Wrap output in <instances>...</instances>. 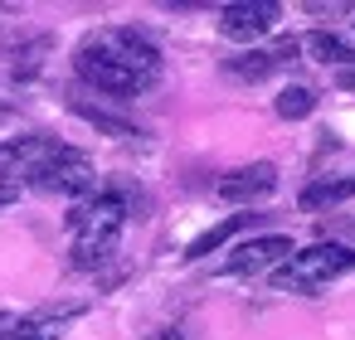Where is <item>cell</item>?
I'll return each mask as SVG.
<instances>
[{"mask_svg":"<svg viewBox=\"0 0 355 340\" xmlns=\"http://www.w3.org/2000/svg\"><path fill=\"white\" fill-rule=\"evenodd\" d=\"M73 69H78V78L88 88H98L107 98H137L161 78V49L141 30L103 25L78 44Z\"/></svg>","mask_w":355,"mask_h":340,"instance_id":"cell-1","label":"cell"},{"mask_svg":"<svg viewBox=\"0 0 355 340\" xmlns=\"http://www.w3.org/2000/svg\"><path fill=\"white\" fill-rule=\"evenodd\" d=\"M127 224V199L117 190H93L88 199H78L69 209V233H73V267H98L117 233Z\"/></svg>","mask_w":355,"mask_h":340,"instance_id":"cell-2","label":"cell"},{"mask_svg":"<svg viewBox=\"0 0 355 340\" xmlns=\"http://www.w3.org/2000/svg\"><path fill=\"white\" fill-rule=\"evenodd\" d=\"M355 272V248L345 243H311V248H292V258L282 267H272V287L277 292H316L336 277Z\"/></svg>","mask_w":355,"mask_h":340,"instance_id":"cell-3","label":"cell"},{"mask_svg":"<svg viewBox=\"0 0 355 340\" xmlns=\"http://www.w3.org/2000/svg\"><path fill=\"white\" fill-rule=\"evenodd\" d=\"M64 156V141L49 132H30V136H10L0 141V185H40V175Z\"/></svg>","mask_w":355,"mask_h":340,"instance_id":"cell-4","label":"cell"},{"mask_svg":"<svg viewBox=\"0 0 355 340\" xmlns=\"http://www.w3.org/2000/svg\"><path fill=\"white\" fill-rule=\"evenodd\" d=\"M277 20H282V6H272V0H239V6H224L219 10L224 39H239V44H253V39L272 35Z\"/></svg>","mask_w":355,"mask_h":340,"instance_id":"cell-5","label":"cell"},{"mask_svg":"<svg viewBox=\"0 0 355 340\" xmlns=\"http://www.w3.org/2000/svg\"><path fill=\"white\" fill-rule=\"evenodd\" d=\"M292 258V238L287 233H263V238H248L239 243L229 258H224V277H253V272H268V267H282Z\"/></svg>","mask_w":355,"mask_h":340,"instance_id":"cell-6","label":"cell"},{"mask_svg":"<svg viewBox=\"0 0 355 340\" xmlns=\"http://www.w3.org/2000/svg\"><path fill=\"white\" fill-rule=\"evenodd\" d=\"M93 185H98L93 161H88L83 151H73V146H64V156L40 175V190H49V195H78V199H88Z\"/></svg>","mask_w":355,"mask_h":340,"instance_id":"cell-7","label":"cell"},{"mask_svg":"<svg viewBox=\"0 0 355 340\" xmlns=\"http://www.w3.org/2000/svg\"><path fill=\"white\" fill-rule=\"evenodd\" d=\"M277 190V165L272 161H253V165H239L219 180V199L224 204H253V199H268Z\"/></svg>","mask_w":355,"mask_h":340,"instance_id":"cell-8","label":"cell"},{"mask_svg":"<svg viewBox=\"0 0 355 340\" xmlns=\"http://www.w3.org/2000/svg\"><path fill=\"white\" fill-rule=\"evenodd\" d=\"M297 49H302V39H277L272 49H248V54L229 59L224 69H229L234 78H243V83H258V78L277 73L282 64H292V59H297Z\"/></svg>","mask_w":355,"mask_h":340,"instance_id":"cell-9","label":"cell"},{"mask_svg":"<svg viewBox=\"0 0 355 340\" xmlns=\"http://www.w3.org/2000/svg\"><path fill=\"white\" fill-rule=\"evenodd\" d=\"M350 195H355V175H326V180H311L297 204L302 209H331V204H340Z\"/></svg>","mask_w":355,"mask_h":340,"instance_id":"cell-10","label":"cell"},{"mask_svg":"<svg viewBox=\"0 0 355 340\" xmlns=\"http://www.w3.org/2000/svg\"><path fill=\"white\" fill-rule=\"evenodd\" d=\"M253 219H258V214H229L224 224H214V229H205V233H200V238H195V243L185 248V258H205V253H214L219 243H229V238H234L239 229H248Z\"/></svg>","mask_w":355,"mask_h":340,"instance_id":"cell-11","label":"cell"},{"mask_svg":"<svg viewBox=\"0 0 355 340\" xmlns=\"http://www.w3.org/2000/svg\"><path fill=\"white\" fill-rule=\"evenodd\" d=\"M302 44H306V49H311V54H316L321 64H331V69H350V64H355V49H350V44H345L340 35H326V30H311V35H306Z\"/></svg>","mask_w":355,"mask_h":340,"instance_id":"cell-12","label":"cell"},{"mask_svg":"<svg viewBox=\"0 0 355 340\" xmlns=\"http://www.w3.org/2000/svg\"><path fill=\"white\" fill-rule=\"evenodd\" d=\"M277 117H287V122H302V117H311L316 112V93L311 88H302V83H292V88H282L277 93Z\"/></svg>","mask_w":355,"mask_h":340,"instance_id":"cell-13","label":"cell"},{"mask_svg":"<svg viewBox=\"0 0 355 340\" xmlns=\"http://www.w3.org/2000/svg\"><path fill=\"white\" fill-rule=\"evenodd\" d=\"M10 199H15V190H10V185H0V209H6Z\"/></svg>","mask_w":355,"mask_h":340,"instance_id":"cell-14","label":"cell"},{"mask_svg":"<svg viewBox=\"0 0 355 340\" xmlns=\"http://www.w3.org/2000/svg\"><path fill=\"white\" fill-rule=\"evenodd\" d=\"M161 340H185V335H180V330H166V335H161Z\"/></svg>","mask_w":355,"mask_h":340,"instance_id":"cell-15","label":"cell"},{"mask_svg":"<svg viewBox=\"0 0 355 340\" xmlns=\"http://www.w3.org/2000/svg\"><path fill=\"white\" fill-rule=\"evenodd\" d=\"M345 44H350V49H355V25H350V39H345Z\"/></svg>","mask_w":355,"mask_h":340,"instance_id":"cell-16","label":"cell"}]
</instances>
